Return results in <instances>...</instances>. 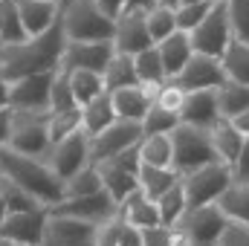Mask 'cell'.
Listing matches in <instances>:
<instances>
[{"label":"cell","instance_id":"obj_27","mask_svg":"<svg viewBox=\"0 0 249 246\" xmlns=\"http://www.w3.org/2000/svg\"><path fill=\"white\" fill-rule=\"evenodd\" d=\"M177 183H180V174L174 168H151V165H142L139 168V191L148 200H154V203L165 191H171Z\"/></svg>","mask_w":249,"mask_h":246},{"label":"cell","instance_id":"obj_25","mask_svg":"<svg viewBox=\"0 0 249 246\" xmlns=\"http://www.w3.org/2000/svg\"><path fill=\"white\" fill-rule=\"evenodd\" d=\"M139 157H142V165H151V168H174V142H171V133L142 136Z\"/></svg>","mask_w":249,"mask_h":246},{"label":"cell","instance_id":"obj_32","mask_svg":"<svg viewBox=\"0 0 249 246\" xmlns=\"http://www.w3.org/2000/svg\"><path fill=\"white\" fill-rule=\"evenodd\" d=\"M220 67H223L226 81L241 84V87H249V47L247 44L232 41L229 50H226L223 58H220Z\"/></svg>","mask_w":249,"mask_h":246},{"label":"cell","instance_id":"obj_4","mask_svg":"<svg viewBox=\"0 0 249 246\" xmlns=\"http://www.w3.org/2000/svg\"><path fill=\"white\" fill-rule=\"evenodd\" d=\"M171 142H174V171L180 177H186V174L197 171V168L220 162L217 151H214V142H212V130L180 124L171 133Z\"/></svg>","mask_w":249,"mask_h":246},{"label":"cell","instance_id":"obj_57","mask_svg":"<svg viewBox=\"0 0 249 246\" xmlns=\"http://www.w3.org/2000/svg\"><path fill=\"white\" fill-rule=\"evenodd\" d=\"M160 6H168V9H177V0H157Z\"/></svg>","mask_w":249,"mask_h":246},{"label":"cell","instance_id":"obj_43","mask_svg":"<svg viewBox=\"0 0 249 246\" xmlns=\"http://www.w3.org/2000/svg\"><path fill=\"white\" fill-rule=\"evenodd\" d=\"M212 6L214 3H194V6H177L174 9V18H177V32H186L191 35L203 20H206V15L212 12Z\"/></svg>","mask_w":249,"mask_h":246},{"label":"cell","instance_id":"obj_45","mask_svg":"<svg viewBox=\"0 0 249 246\" xmlns=\"http://www.w3.org/2000/svg\"><path fill=\"white\" fill-rule=\"evenodd\" d=\"M142 246H183L174 226H154L142 232Z\"/></svg>","mask_w":249,"mask_h":246},{"label":"cell","instance_id":"obj_21","mask_svg":"<svg viewBox=\"0 0 249 246\" xmlns=\"http://www.w3.org/2000/svg\"><path fill=\"white\" fill-rule=\"evenodd\" d=\"M110 102H113V110H116V116H119L122 122L142 124L145 113H148L151 105H154V93L145 90L142 84H136V87H124V90L110 93Z\"/></svg>","mask_w":249,"mask_h":246},{"label":"cell","instance_id":"obj_42","mask_svg":"<svg viewBox=\"0 0 249 246\" xmlns=\"http://www.w3.org/2000/svg\"><path fill=\"white\" fill-rule=\"evenodd\" d=\"M75 130H81V107L78 110H70V113H50V142L53 145L67 139Z\"/></svg>","mask_w":249,"mask_h":246},{"label":"cell","instance_id":"obj_10","mask_svg":"<svg viewBox=\"0 0 249 246\" xmlns=\"http://www.w3.org/2000/svg\"><path fill=\"white\" fill-rule=\"evenodd\" d=\"M44 162L53 168V174H55L61 183L70 180L72 174H78L81 168H87V165H90V139H87V133H84V130H75V133H70L67 139L55 142V145L47 151Z\"/></svg>","mask_w":249,"mask_h":246},{"label":"cell","instance_id":"obj_16","mask_svg":"<svg viewBox=\"0 0 249 246\" xmlns=\"http://www.w3.org/2000/svg\"><path fill=\"white\" fill-rule=\"evenodd\" d=\"M174 84L183 93H197V90H217L226 84L220 58H209V55H191V61L183 67V72L174 78Z\"/></svg>","mask_w":249,"mask_h":246},{"label":"cell","instance_id":"obj_34","mask_svg":"<svg viewBox=\"0 0 249 246\" xmlns=\"http://www.w3.org/2000/svg\"><path fill=\"white\" fill-rule=\"evenodd\" d=\"M70 75V87H72V96H75V105L84 107L90 102H96L99 96H105V81L99 72H87V70H72L67 72Z\"/></svg>","mask_w":249,"mask_h":246},{"label":"cell","instance_id":"obj_36","mask_svg":"<svg viewBox=\"0 0 249 246\" xmlns=\"http://www.w3.org/2000/svg\"><path fill=\"white\" fill-rule=\"evenodd\" d=\"M0 197H3V203H6V209H9V214L47 209V206H41V203H38L29 191H23L20 185H15L12 180H6V177H0Z\"/></svg>","mask_w":249,"mask_h":246},{"label":"cell","instance_id":"obj_23","mask_svg":"<svg viewBox=\"0 0 249 246\" xmlns=\"http://www.w3.org/2000/svg\"><path fill=\"white\" fill-rule=\"evenodd\" d=\"M119 214H122L130 226H136L139 232L154 229V226H162V223H160L157 203H154V200H148L139 188H136L133 194H127L122 203H119Z\"/></svg>","mask_w":249,"mask_h":246},{"label":"cell","instance_id":"obj_9","mask_svg":"<svg viewBox=\"0 0 249 246\" xmlns=\"http://www.w3.org/2000/svg\"><path fill=\"white\" fill-rule=\"evenodd\" d=\"M232 26H229V12L226 3H214L212 12L206 15V20L191 32V47L197 55H209V58H223V53L232 44Z\"/></svg>","mask_w":249,"mask_h":246},{"label":"cell","instance_id":"obj_54","mask_svg":"<svg viewBox=\"0 0 249 246\" xmlns=\"http://www.w3.org/2000/svg\"><path fill=\"white\" fill-rule=\"evenodd\" d=\"M154 6H157V0H127L124 9H145V12H148V9H154Z\"/></svg>","mask_w":249,"mask_h":246},{"label":"cell","instance_id":"obj_35","mask_svg":"<svg viewBox=\"0 0 249 246\" xmlns=\"http://www.w3.org/2000/svg\"><path fill=\"white\" fill-rule=\"evenodd\" d=\"M99 191H105V185H102V177H99L96 165H87L78 174H72L70 180H64V200L90 197V194H99Z\"/></svg>","mask_w":249,"mask_h":246},{"label":"cell","instance_id":"obj_37","mask_svg":"<svg viewBox=\"0 0 249 246\" xmlns=\"http://www.w3.org/2000/svg\"><path fill=\"white\" fill-rule=\"evenodd\" d=\"M177 32V18H174V9H168V6H154V9H148V35H151V41H154V47L157 44H162L165 38H171Z\"/></svg>","mask_w":249,"mask_h":246},{"label":"cell","instance_id":"obj_39","mask_svg":"<svg viewBox=\"0 0 249 246\" xmlns=\"http://www.w3.org/2000/svg\"><path fill=\"white\" fill-rule=\"evenodd\" d=\"M180 127V116L162 110L160 105H151V110L142 119V136H160V133H174Z\"/></svg>","mask_w":249,"mask_h":246},{"label":"cell","instance_id":"obj_53","mask_svg":"<svg viewBox=\"0 0 249 246\" xmlns=\"http://www.w3.org/2000/svg\"><path fill=\"white\" fill-rule=\"evenodd\" d=\"M3 107H9V81L3 78V72H0V110Z\"/></svg>","mask_w":249,"mask_h":246},{"label":"cell","instance_id":"obj_46","mask_svg":"<svg viewBox=\"0 0 249 246\" xmlns=\"http://www.w3.org/2000/svg\"><path fill=\"white\" fill-rule=\"evenodd\" d=\"M122 226H124L122 214H116V217H110L107 223H102V226L96 229V246H119V232H122Z\"/></svg>","mask_w":249,"mask_h":246},{"label":"cell","instance_id":"obj_14","mask_svg":"<svg viewBox=\"0 0 249 246\" xmlns=\"http://www.w3.org/2000/svg\"><path fill=\"white\" fill-rule=\"evenodd\" d=\"M113 47L119 55H130V58H136L139 53L154 47V41L148 35V12L145 9H124L116 18Z\"/></svg>","mask_w":249,"mask_h":246},{"label":"cell","instance_id":"obj_1","mask_svg":"<svg viewBox=\"0 0 249 246\" xmlns=\"http://www.w3.org/2000/svg\"><path fill=\"white\" fill-rule=\"evenodd\" d=\"M67 47L61 18L55 20L53 29H47L38 38H26L23 44L3 47L0 50V72L9 84L26 78V75H41V72H58L61 55Z\"/></svg>","mask_w":249,"mask_h":246},{"label":"cell","instance_id":"obj_8","mask_svg":"<svg viewBox=\"0 0 249 246\" xmlns=\"http://www.w3.org/2000/svg\"><path fill=\"white\" fill-rule=\"evenodd\" d=\"M105 191L116 200V206L122 203L127 194H133L139 188V168H142V157H139V145L127 148L122 154H116L113 159L96 165Z\"/></svg>","mask_w":249,"mask_h":246},{"label":"cell","instance_id":"obj_18","mask_svg":"<svg viewBox=\"0 0 249 246\" xmlns=\"http://www.w3.org/2000/svg\"><path fill=\"white\" fill-rule=\"evenodd\" d=\"M96 229L99 226H93V223L50 214L41 246H96Z\"/></svg>","mask_w":249,"mask_h":246},{"label":"cell","instance_id":"obj_26","mask_svg":"<svg viewBox=\"0 0 249 246\" xmlns=\"http://www.w3.org/2000/svg\"><path fill=\"white\" fill-rule=\"evenodd\" d=\"M214 206L223 211V217H226L229 223L249 226V185L232 183L223 194H220V200H217Z\"/></svg>","mask_w":249,"mask_h":246},{"label":"cell","instance_id":"obj_19","mask_svg":"<svg viewBox=\"0 0 249 246\" xmlns=\"http://www.w3.org/2000/svg\"><path fill=\"white\" fill-rule=\"evenodd\" d=\"M217 122H220V113H217V90L186 93V102H183V110H180V124L212 130Z\"/></svg>","mask_w":249,"mask_h":246},{"label":"cell","instance_id":"obj_5","mask_svg":"<svg viewBox=\"0 0 249 246\" xmlns=\"http://www.w3.org/2000/svg\"><path fill=\"white\" fill-rule=\"evenodd\" d=\"M226 226H229V220L212 203V206H203V209H186V214L177 220L174 229H177L183 246H217Z\"/></svg>","mask_w":249,"mask_h":246},{"label":"cell","instance_id":"obj_49","mask_svg":"<svg viewBox=\"0 0 249 246\" xmlns=\"http://www.w3.org/2000/svg\"><path fill=\"white\" fill-rule=\"evenodd\" d=\"M99 9H102V15H107L110 20H116L119 15L124 12V6H127V0H93Z\"/></svg>","mask_w":249,"mask_h":246},{"label":"cell","instance_id":"obj_47","mask_svg":"<svg viewBox=\"0 0 249 246\" xmlns=\"http://www.w3.org/2000/svg\"><path fill=\"white\" fill-rule=\"evenodd\" d=\"M229 171H232V183L238 185H249V139L244 142V148H241V154H238V159L229 165Z\"/></svg>","mask_w":249,"mask_h":246},{"label":"cell","instance_id":"obj_58","mask_svg":"<svg viewBox=\"0 0 249 246\" xmlns=\"http://www.w3.org/2000/svg\"><path fill=\"white\" fill-rule=\"evenodd\" d=\"M55 3H58V9H64V6H70L72 0H55Z\"/></svg>","mask_w":249,"mask_h":246},{"label":"cell","instance_id":"obj_60","mask_svg":"<svg viewBox=\"0 0 249 246\" xmlns=\"http://www.w3.org/2000/svg\"><path fill=\"white\" fill-rule=\"evenodd\" d=\"M212 3H229V0H212Z\"/></svg>","mask_w":249,"mask_h":246},{"label":"cell","instance_id":"obj_40","mask_svg":"<svg viewBox=\"0 0 249 246\" xmlns=\"http://www.w3.org/2000/svg\"><path fill=\"white\" fill-rule=\"evenodd\" d=\"M70 110H78V105H75V96H72V87H70V75L64 70H58L55 81H53L50 113H70Z\"/></svg>","mask_w":249,"mask_h":246},{"label":"cell","instance_id":"obj_7","mask_svg":"<svg viewBox=\"0 0 249 246\" xmlns=\"http://www.w3.org/2000/svg\"><path fill=\"white\" fill-rule=\"evenodd\" d=\"M180 185L186 191L188 209H203V206L217 203L220 194L232 185V171H229V165L214 162V165L197 168V171H191L186 177H180Z\"/></svg>","mask_w":249,"mask_h":246},{"label":"cell","instance_id":"obj_17","mask_svg":"<svg viewBox=\"0 0 249 246\" xmlns=\"http://www.w3.org/2000/svg\"><path fill=\"white\" fill-rule=\"evenodd\" d=\"M47 220H50V209L9 214L0 223V238L3 241H12V244H20V246H41Z\"/></svg>","mask_w":249,"mask_h":246},{"label":"cell","instance_id":"obj_6","mask_svg":"<svg viewBox=\"0 0 249 246\" xmlns=\"http://www.w3.org/2000/svg\"><path fill=\"white\" fill-rule=\"evenodd\" d=\"M50 113H15L12 110V136L9 145L15 154L44 159L50 151Z\"/></svg>","mask_w":249,"mask_h":246},{"label":"cell","instance_id":"obj_28","mask_svg":"<svg viewBox=\"0 0 249 246\" xmlns=\"http://www.w3.org/2000/svg\"><path fill=\"white\" fill-rule=\"evenodd\" d=\"M102 81H105V93H116L124 87H136L139 84V75H136V64L130 55H113V61L107 64V70L102 72Z\"/></svg>","mask_w":249,"mask_h":246},{"label":"cell","instance_id":"obj_13","mask_svg":"<svg viewBox=\"0 0 249 246\" xmlns=\"http://www.w3.org/2000/svg\"><path fill=\"white\" fill-rule=\"evenodd\" d=\"M139 142H142V124L116 119L107 130H102L99 136L90 139V165H102Z\"/></svg>","mask_w":249,"mask_h":246},{"label":"cell","instance_id":"obj_48","mask_svg":"<svg viewBox=\"0 0 249 246\" xmlns=\"http://www.w3.org/2000/svg\"><path fill=\"white\" fill-rule=\"evenodd\" d=\"M217 246H249V226L229 223V226H226V232L220 235Z\"/></svg>","mask_w":249,"mask_h":246},{"label":"cell","instance_id":"obj_52","mask_svg":"<svg viewBox=\"0 0 249 246\" xmlns=\"http://www.w3.org/2000/svg\"><path fill=\"white\" fill-rule=\"evenodd\" d=\"M232 124H235V130H238L241 136H247V139H249V110H247V113H241L238 119H232Z\"/></svg>","mask_w":249,"mask_h":246},{"label":"cell","instance_id":"obj_38","mask_svg":"<svg viewBox=\"0 0 249 246\" xmlns=\"http://www.w3.org/2000/svg\"><path fill=\"white\" fill-rule=\"evenodd\" d=\"M186 209H188L186 206V191H183L180 183L157 200V211H160V223H162V226H177V220L186 214Z\"/></svg>","mask_w":249,"mask_h":246},{"label":"cell","instance_id":"obj_50","mask_svg":"<svg viewBox=\"0 0 249 246\" xmlns=\"http://www.w3.org/2000/svg\"><path fill=\"white\" fill-rule=\"evenodd\" d=\"M119 246H142V232L136 226H130L127 220H124L122 232H119Z\"/></svg>","mask_w":249,"mask_h":246},{"label":"cell","instance_id":"obj_59","mask_svg":"<svg viewBox=\"0 0 249 246\" xmlns=\"http://www.w3.org/2000/svg\"><path fill=\"white\" fill-rule=\"evenodd\" d=\"M0 246H20V244H12V241H3V238H0Z\"/></svg>","mask_w":249,"mask_h":246},{"label":"cell","instance_id":"obj_41","mask_svg":"<svg viewBox=\"0 0 249 246\" xmlns=\"http://www.w3.org/2000/svg\"><path fill=\"white\" fill-rule=\"evenodd\" d=\"M229 12V26H232V38L238 44L249 47V0H229L226 3Z\"/></svg>","mask_w":249,"mask_h":246},{"label":"cell","instance_id":"obj_3","mask_svg":"<svg viewBox=\"0 0 249 246\" xmlns=\"http://www.w3.org/2000/svg\"><path fill=\"white\" fill-rule=\"evenodd\" d=\"M61 26L67 44H96V41H113L116 20L102 15V9L93 0H72L61 9Z\"/></svg>","mask_w":249,"mask_h":246},{"label":"cell","instance_id":"obj_51","mask_svg":"<svg viewBox=\"0 0 249 246\" xmlns=\"http://www.w3.org/2000/svg\"><path fill=\"white\" fill-rule=\"evenodd\" d=\"M9 136H12V107H3L0 110V151L9 145Z\"/></svg>","mask_w":249,"mask_h":246},{"label":"cell","instance_id":"obj_44","mask_svg":"<svg viewBox=\"0 0 249 246\" xmlns=\"http://www.w3.org/2000/svg\"><path fill=\"white\" fill-rule=\"evenodd\" d=\"M183 102H186V93H183L174 81H165V84L154 93V105H160L162 110L177 113V116H180V110H183Z\"/></svg>","mask_w":249,"mask_h":246},{"label":"cell","instance_id":"obj_24","mask_svg":"<svg viewBox=\"0 0 249 246\" xmlns=\"http://www.w3.org/2000/svg\"><path fill=\"white\" fill-rule=\"evenodd\" d=\"M116 119H119V116H116L113 102H110L107 93L99 96L96 102H90V105L81 107V130L87 133V139H93V136H99L102 130H107Z\"/></svg>","mask_w":249,"mask_h":246},{"label":"cell","instance_id":"obj_11","mask_svg":"<svg viewBox=\"0 0 249 246\" xmlns=\"http://www.w3.org/2000/svg\"><path fill=\"white\" fill-rule=\"evenodd\" d=\"M53 81H55V72H41V75H26L9 84V107L15 113H50Z\"/></svg>","mask_w":249,"mask_h":246},{"label":"cell","instance_id":"obj_2","mask_svg":"<svg viewBox=\"0 0 249 246\" xmlns=\"http://www.w3.org/2000/svg\"><path fill=\"white\" fill-rule=\"evenodd\" d=\"M0 177H6L15 185H20L23 191H29L47 209L58 206L64 200V183L53 174V168L44 159L15 154L12 148L0 151Z\"/></svg>","mask_w":249,"mask_h":246},{"label":"cell","instance_id":"obj_22","mask_svg":"<svg viewBox=\"0 0 249 246\" xmlns=\"http://www.w3.org/2000/svg\"><path fill=\"white\" fill-rule=\"evenodd\" d=\"M157 53H160V58H162V67H165V78L174 81V78L183 72V67L191 61V55H194L191 35L174 32L171 38H165L162 44H157Z\"/></svg>","mask_w":249,"mask_h":246},{"label":"cell","instance_id":"obj_20","mask_svg":"<svg viewBox=\"0 0 249 246\" xmlns=\"http://www.w3.org/2000/svg\"><path fill=\"white\" fill-rule=\"evenodd\" d=\"M15 3H18L20 20H23V29H26L29 38L44 35L61 18V9H58L55 0H15Z\"/></svg>","mask_w":249,"mask_h":246},{"label":"cell","instance_id":"obj_33","mask_svg":"<svg viewBox=\"0 0 249 246\" xmlns=\"http://www.w3.org/2000/svg\"><path fill=\"white\" fill-rule=\"evenodd\" d=\"M26 38L29 35L23 29L18 3L15 0H0V50L3 47H15V44H23Z\"/></svg>","mask_w":249,"mask_h":246},{"label":"cell","instance_id":"obj_31","mask_svg":"<svg viewBox=\"0 0 249 246\" xmlns=\"http://www.w3.org/2000/svg\"><path fill=\"white\" fill-rule=\"evenodd\" d=\"M136 75H139V84L145 87V90H151V93H157L168 78H165V67H162V58H160V53H157V47H151V50H145V53H139L136 58Z\"/></svg>","mask_w":249,"mask_h":246},{"label":"cell","instance_id":"obj_15","mask_svg":"<svg viewBox=\"0 0 249 246\" xmlns=\"http://www.w3.org/2000/svg\"><path fill=\"white\" fill-rule=\"evenodd\" d=\"M116 47L113 41H96V44H67L61 55V70L72 72V70H87V72H105L107 64L113 61Z\"/></svg>","mask_w":249,"mask_h":246},{"label":"cell","instance_id":"obj_56","mask_svg":"<svg viewBox=\"0 0 249 246\" xmlns=\"http://www.w3.org/2000/svg\"><path fill=\"white\" fill-rule=\"evenodd\" d=\"M194 3H212V0H177V6H194Z\"/></svg>","mask_w":249,"mask_h":246},{"label":"cell","instance_id":"obj_30","mask_svg":"<svg viewBox=\"0 0 249 246\" xmlns=\"http://www.w3.org/2000/svg\"><path fill=\"white\" fill-rule=\"evenodd\" d=\"M212 142H214L217 159H220L223 165H232V162L238 159V154H241L247 136H241L232 122H217L214 127H212Z\"/></svg>","mask_w":249,"mask_h":246},{"label":"cell","instance_id":"obj_12","mask_svg":"<svg viewBox=\"0 0 249 246\" xmlns=\"http://www.w3.org/2000/svg\"><path fill=\"white\" fill-rule=\"evenodd\" d=\"M50 214H55V217H72V220H81V223L102 226V223H107L110 217L119 214V206H116V200L107 191H99V194H90V197L61 200L58 206L50 209Z\"/></svg>","mask_w":249,"mask_h":246},{"label":"cell","instance_id":"obj_29","mask_svg":"<svg viewBox=\"0 0 249 246\" xmlns=\"http://www.w3.org/2000/svg\"><path fill=\"white\" fill-rule=\"evenodd\" d=\"M247 110H249V87L232 84V81H226L223 87H217V113H220V122H232V119H238Z\"/></svg>","mask_w":249,"mask_h":246},{"label":"cell","instance_id":"obj_55","mask_svg":"<svg viewBox=\"0 0 249 246\" xmlns=\"http://www.w3.org/2000/svg\"><path fill=\"white\" fill-rule=\"evenodd\" d=\"M9 217V209H6V203H3V197H0V223Z\"/></svg>","mask_w":249,"mask_h":246}]
</instances>
